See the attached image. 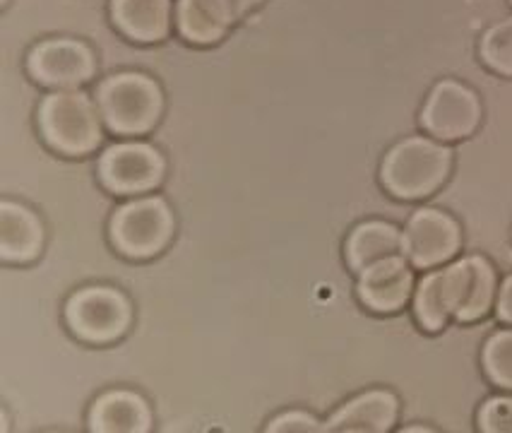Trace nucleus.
Wrapping results in <instances>:
<instances>
[{"mask_svg": "<svg viewBox=\"0 0 512 433\" xmlns=\"http://www.w3.org/2000/svg\"><path fill=\"white\" fill-rule=\"evenodd\" d=\"M97 106L111 133L145 135L162 118L164 94L150 75L118 73L99 85Z\"/></svg>", "mask_w": 512, "mask_h": 433, "instance_id": "nucleus-2", "label": "nucleus"}, {"mask_svg": "<svg viewBox=\"0 0 512 433\" xmlns=\"http://www.w3.org/2000/svg\"><path fill=\"white\" fill-rule=\"evenodd\" d=\"M452 169V150L436 138H404L380 164V183L400 200H424L443 188Z\"/></svg>", "mask_w": 512, "mask_h": 433, "instance_id": "nucleus-1", "label": "nucleus"}, {"mask_svg": "<svg viewBox=\"0 0 512 433\" xmlns=\"http://www.w3.org/2000/svg\"><path fill=\"white\" fill-rule=\"evenodd\" d=\"M414 268L404 255H390L359 272L356 294L373 313H397L414 299Z\"/></svg>", "mask_w": 512, "mask_h": 433, "instance_id": "nucleus-11", "label": "nucleus"}, {"mask_svg": "<svg viewBox=\"0 0 512 433\" xmlns=\"http://www.w3.org/2000/svg\"><path fill=\"white\" fill-rule=\"evenodd\" d=\"M231 25H236V17L226 0H178L176 3V27L190 44H217Z\"/></svg>", "mask_w": 512, "mask_h": 433, "instance_id": "nucleus-16", "label": "nucleus"}, {"mask_svg": "<svg viewBox=\"0 0 512 433\" xmlns=\"http://www.w3.org/2000/svg\"><path fill=\"white\" fill-rule=\"evenodd\" d=\"M267 431L272 433H289V431H301V433H318L325 431V424H320L313 414L299 412V409H291V412L279 414L267 424Z\"/></svg>", "mask_w": 512, "mask_h": 433, "instance_id": "nucleus-22", "label": "nucleus"}, {"mask_svg": "<svg viewBox=\"0 0 512 433\" xmlns=\"http://www.w3.org/2000/svg\"><path fill=\"white\" fill-rule=\"evenodd\" d=\"M164 157L147 142H121L99 157V181L116 195L150 193L164 179Z\"/></svg>", "mask_w": 512, "mask_h": 433, "instance_id": "nucleus-9", "label": "nucleus"}, {"mask_svg": "<svg viewBox=\"0 0 512 433\" xmlns=\"http://www.w3.org/2000/svg\"><path fill=\"white\" fill-rule=\"evenodd\" d=\"M462 248L457 219L436 207H421L402 231V255L414 270H436L455 260Z\"/></svg>", "mask_w": 512, "mask_h": 433, "instance_id": "nucleus-7", "label": "nucleus"}, {"mask_svg": "<svg viewBox=\"0 0 512 433\" xmlns=\"http://www.w3.org/2000/svg\"><path fill=\"white\" fill-rule=\"evenodd\" d=\"M496 316H498L500 323L510 325V328H512V275L505 277L503 284L498 287Z\"/></svg>", "mask_w": 512, "mask_h": 433, "instance_id": "nucleus-23", "label": "nucleus"}, {"mask_svg": "<svg viewBox=\"0 0 512 433\" xmlns=\"http://www.w3.org/2000/svg\"><path fill=\"white\" fill-rule=\"evenodd\" d=\"M481 366L488 381L512 393V328L498 330L488 337L481 349Z\"/></svg>", "mask_w": 512, "mask_h": 433, "instance_id": "nucleus-20", "label": "nucleus"}, {"mask_svg": "<svg viewBox=\"0 0 512 433\" xmlns=\"http://www.w3.org/2000/svg\"><path fill=\"white\" fill-rule=\"evenodd\" d=\"M89 429L99 433H145L152 429V409L133 390H109L89 409Z\"/></svg>", "mask_w": 512, "mask_h": 433, "instance_id": "nucleus-13", "label": "nucleus"}, {"mask_svg": "<svg viewBox=\"0 0 512 433\" xmlns=\"http://www.w3.org/2000/svg\"><path fill=\"white\" fill-rule=\"evenodd\" d=\"M226 5H229V8H231V13H234L236 22H238V20H241L243 15H248L250 10H253V8H258V5H260V0H226Z\"/></svg>", "mask_w": 512, "mask_h": 433, "instance_id": "nucleus-24", "label": "nucleus"}, {"mask_svg": "<svg viewBox=\"0 0 512 433\" xmlns=\"http://www.w3.org/2000/svg\"><path fill=\"white\" fill-rule=\"evenodd\" d=\"M476 426L484 433H512V395L488 397L476 414Z\"/></svg>", "mask_w": 512, "mask_h": 433, "instance_id": "nucleus-21", "label": "nucleus"}, {"mask_svg": "<svg viewBox=\"0 0 512 433\" xmlns=\"http://www.w3.org/2000/svg\"><path fill=\"white\" fill-rule=\"evenodd\" d=\"M27 70L51 90H77L97 73V58L77 39H46L29 51Z\"/></svg>", "mask_w": 512, "mask_h": 433, "instance_id": "nucleus-10", "label": "nucleus"}, {"mask_svg": "<svg viewBox=\"0 0 512 433\" xmlns=\"http://www.w3.org/2000/svg\"><path fill=\"white\" fill-rule=\"evenodd\" d=\"M479 58L491 73L512 77V15L486 29L479 41Z\"/></svg>", "mask_w": 512, "mask_h": 433, "instance_id": "nucleus-19", "label": "nucleus"}, {"mask_svg": "<svg viewBox=\"0 0 512 433\" xmlns=\"http://www.w3.org/2000/svg\"><path fill=\"white\" fill-rule=\"evenodd\" d=\"M39 130L51 150L82 157L101 145V114L97 102L80 90H56L39 104Z\"/></svg>", "mask_w": 512, "mask_h": 433, "instance_id": "nucleus-3", "label": "nucleus"}, {"mask_svg": "<svg viewBox=\"0 0 512 433\" xmlns=\"http://www.w3.org/2000/svg\"><path fill=\"white\" fill-rule=\"evenodd\" d=\"M400 400L390 390H366L351 397L325 421L332 433H385L397 424Z\"/></svg>", "mask_w": 512, "mask_h": 433, "instance_id": "nucleus-12", "label": "nucleus"}, {"mask_svg": "<svg viewBox=\"0 0 512 433\" xmlns=\"http://www.w3.org/2000/svg\"><path fill=\"white\" fill-rule=\"evenodd\" d=\"M174 212L157 195L130 200L111 217V243L133 260H147L162 253L174 236Z\"/></svg>", "mask_w": 512, "mask_h": 433, "instance_id": "nucleus-4", "label": "nucleus"}, {"mask_svg": "<svg viewBox=\"0 0 512 433\" xmlns=\"http://www.w3.org/2000/svg\"><path fill=\"white\" fill-rule=\"evenodd\" d=\"M440 287L452 320L479 323L496 308L498 277L484 255H464L438 268Z\"/></svg>", "mask_w": 512, "mask_h": 433, "instance_id": "nucleus-5", "label": "nucleus"}, {"mask_svg": "<svg viewBox=\"0 0 512 433\" xmlns=\"http://www.w3.org/2000/svg\"><path fill=\"white\" fill-rule=\"evenodd\" d=\"M404 431H407V433H416V431H419V433H431L433 429H426V426H407V429H404Z\"/></svg>", "mask_w": 512, "mask_h": 433, "instance_id": "nucleus-25", "label": "nucleus"}, {"mask_svg": "<svg viewBox=\"0 0 512 433\" xmlns=\"http://www.w3.org/2000/svg\"><path fill=\"white\" fill-rule=\"evenodd\" d=\"M402 253V229L395 224L383 222V219H368L361 222L359 227L351 229L344 243V258L347 265L359 275L368 265L378 263V260L390 258V255Z\"/></svg>", "mask_w": 512, "mask_h": 433, "instance_id": "nucleus-17", "label": "nucleus"}, {"mask_svg": "<svg viewBox=\"0 0 512 433\" xmlns=\"http://www.w3.org/2000/svg\"><path fill=\"white\" fill-rule=\"evenodd\" d=\"M130 301L113 287H85L65 304V323L77 340L116 342L130 328Z\"/></svg>", "mask_w": 512, "mask_h": 433, "instance_id": "nucleus-6", "label": "nucleus"}, {"mask_svg": "<svg viewBox=\"0 0 512 433\" xmlns=\"http://www.w3.org/2000/svg\"><path fill=\"white\" fill-rule=\"evenodd\" d=\"M481 99L472 87L457 80H440L428 92L421 109V128L440 142H455L474 135L481 123Z\"/></svg>", "mask_w": 512, "mask_h": 433, "instance_id": "nucleus-8", "label": "nucleus"}, {"mask_svg": "<svg viewBox=\"0 0 512 433\" xmlns=\"http://www.w3.org/2000/svg\"><path fill=\"white\" fill-rule=\"evenodd\" d=\"M414 318L426 332H440L450 323L452 316L445 304L443 287H440V272L428 270L414 289Z\"/></svg>", "mask_w": 512, "mask_h": 433, "instance_id": "nucleus-18", "label": "nucleus"}, {"mask_svg": "<svg viewBox=\"0 0 512 433\" xmlns=\"http://www.w3.org/2000/svg\"><path fill=\"white\" fill-rule=\"evenodd\" d=\"M44 248V224L32 210L13 200L0 203V258L29 263Z\"/></svg>", "mask_w": 512, "mask_h": 433, "instance_id": "nucleus-14", "label": "nucleus"}, {"mask_svg": "<svg viewBox=\"0 0 512 433\" xmlns=\"http://www.w3.org/2000/svg\"><path fill=\"white\" fill-rule=\"evenodd\" d=\"M510 3H512V0H510Z\"/></svg>", "mask_w": 512, "mask_h": 433, "instance_id": "nucleus-26", "label": "nucleus"}, {"mask_svg": "<svg viewBox=\"0 0 512 433\" xmlns=\"http://www.w3.org/2000/svg\"><path fill=\"white\" fill-rule=\"evenodd\" d=\"M118 32L138 44H157L171 32V0H111Z\"/></svg>", "mask_w": 512, "mask_h": 433, "instance_id": "nucleus-15", "label": "nucleus"}]
</instances>
